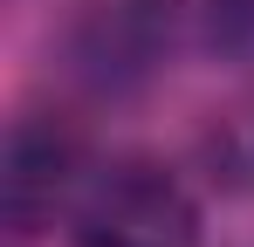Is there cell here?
<instances>
[{"label": "cell", "instance_id": "obj_1", "mask_svg": "<svg viewBox=\"0 0 254 247\" xmlns=\"http://www.w3.org/2000/svg\"><path fill=\"white\" fill-rule=\"evenodd\" d=\"M69 220H76L83 247H192L199 241V206L186 192V179L151 158L89 165Z\"/></svg>", "mask_w": 254, "mask_h": 247}, {"label": "cell", "instance_id": "obj_3", "mask_svg": "<svg viewBox=\"0 0 254 247\" xmlns=\"http://www.w3.org/2000/svg\"><path fill=\"white\" fill-rule=\"evenodd\" d=\"M89 179L83 137L55 117H21L7 130V172H0V199H7V227L35 234L55 213H69Z\"/></svg>", "mask_w": 254, "mask_h": 247}, {"label": "cell", "instance_id": "obj_4", "mask_svg": "<svg viewBox=\"0 0 254 247\" xmlns=\"http://www.w3.org/2000/svg\"><path fill=\"white\" fill-rule=\"evenodd\" d=\"M206 158H213V179H220V185L254 192V96H248V103H234L227 117L213 124Z\"/></svg>", "mask_w": 254, "mask_h": 247}, {"label": "cell", "instance_id": "obj_2", "mask_svg": "<svg viewBox=\"0 0 254 247\" xmlns=\"http://www.w3.org/2000/svg\"><path fill=\"white\" fill-rule=\"evenodd\" d=\"M172 48V0H89L69 28V69L96 96H124L165 62Z\"/></svg>", "mask_w": 254, "mask_h": 247}, {"label": "cell", "instance_id": "obj_5", "mask_svg": "<svg viewBox=\"0 0 254 247\" xmlns=\"http://www.w3.org/2000/svg\"><path fill=\"white\" fill-rule=\"evenodd\" d=\"M192 14L220 62H254V0H192Z\"/></svg>", "mask_w": 254, "mask_h": 247}]
</instances>
